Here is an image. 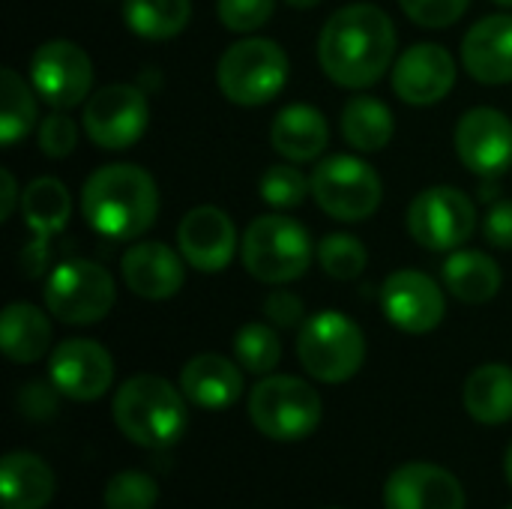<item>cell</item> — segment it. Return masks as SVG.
<instances>
[{
    "instance_id": "obj_21",
    "label": "cell",
    "mask_w": 512,
    "mask_h": 509,
    "mask_svg": "<svg viewBox=\"0 0 512 509\" xmlns=\"http://www.w3.org/2000/svg\"><path fill=\"white\" fill-rule=\"evenodd\" d=\"M462 63L480 84H510L512 15L498 12L480 18L462 39Z\"/></svg>"
},
{
    "instance_id": "obj_8",
    "label": "cell",
    "mask_w": 512,
    "mask_h": 509,
    "mask_svg": "<svg viewBox=\"0 0 512 509\" xmlns=\"http://www.w3.org/2000/svg\"><path fill=\"white\" fill-rule=\"evenodd\" d=\"M42 300L57 321L84 327L102 321L114 309L117 285L102 264L87 258H69L51 267L42 288Z\"/></svg>"
},
{
    "instance_id": "obj_43",
    "label": "cell",
    "mask_w": 512,
    "mask_h": 509,
    "mask_svg": "<svg viewBox=\"0 0 512 509\" xmlns=\"http://www.w3.org/2000/svg\"><path fill=\"white\" fill-rule=\"evenodd\" d=\"M498 6H507V9H512V0H495Z\"/></svg>"
},
{
    "instance_id": "obj_20",
    "label": "cell",
    "mask_w": 512,
    "mask_h": 509,
    "mask_svg": "<svg viewBox=\"0 0 512 509\" xmlns=\"http://www.w3.org/2000/svg\"><path fill=\"white\" fill-rule=\"evenodd\" d=\"M120 273L135 297L168 300L186 282V258L159 240H144V243H132L123 252Z\"/></svg>"
},
{
    "instance_id": "obj_3",
    "label": "cell",
    "mask_w": 512,
    "mask_h": 509,
    "mask_svg": "<svg viewBox=\"0 0 512 509\" xmlns=\"http://www.w3.org/2000/svg\"><path fill=\"white\" fill-rule=\"evenodd\" d=\"M183 390L159 375H135L120 384L111 402L117 429L138 447L165 450L174 447L189 426Z\"/></svg>"
},
{
    "instance_id": "obj_2",
    "label": "cell",
    "mask_w": 512,
    "mask_h": 509,
    "mask_svg": "<svg viewBox=\"0 0 512 509\" xmlns=\"http://www.w3.org/2000/svg\"><path fill=\"white\" fill-rule=\"evenodd\" d=\"M81 213L87 225L108 240H138L159 216V186L141 165H105L87 177Z\"/></svg>"
},
{
    "instance_id": "obj_24",
    "label": "cell",
    "mask_w": 512,
    "mask_h": 509,
    "mask_svg": "<svg viewBox=\"0 0 512 509\" xmlns=\"http://www.w3.org/2000/svg\"><path fill=\"white\" fill-rule=\"evenodd\" d=\"M54 498V474L33 453H9L0 462L3 509H45Z\"/></svg>"
},
{
    "instance_id": "obj_11",
    "label": "cell",
    "mask_w": 512,
    "mask_h": 509,
    "mask_svg": "<svg viewBox=\"0 0 512 509\" xmlns=\"http://www.w3.org/2000/svg\"><path fill=\"white\" fill-rule=\"evenodd\" d=\"M150 105L135 84H105L84 105V132L102 150H129L147 132Z\"/></svg>"
},
{
    "instance_id": "obj_32",
    "label": "cell",
    "mask_w": 512,
    "mask_h": 509,
    "mask_svg": "<svg viewBox=\"0 0 512 509\" xmlns=\"http://www.w3.org/2000/svg\"><path fill=\"white\" fill-rule=\"evenodd\" d=\"M315 255H318L321 270H324L330 279H339V282L357 279V276L366 270V261H369L366 246H363L354 234H327V237L318 243Z\"/></svg>"
},
{
    "instance_id": "obj_38",
    "label": "cell",
    "mask_w": 512,
    "mask_h": 509,
    "mask_svg": "<svg viewBox=\"0 0 512 509\" xmlns=\"http://www.w3.org/2000/svg\"><path fill=\"white\" fill-rule=\"evenodd\" d=\"M303 315H306L303 300L291 291H270L264 300V318L279 330L303 327Z\"/></svg>"
},
{
    "instance_id": "obj_14",
    "label": "cell",
    "mask_w": 512,
    "mask_h": 509,
    "mask_svg": "<svg viewBox=\"0 0 512 509\" xmlns=\"http://www.w3.org/2000/svg\"><path fill=\"white\" fill-rule=\"evenodd\" d=\"M381 309L396 330L423 336L444 321L447 300L432 276L420 270H396L384 279Z\"/></svg>"
},
{
    "instance_id": "obj_1",
    "label": "cell",
    "mask_w": 512,
    "mask_h": 509,
    "mask_svg": "<svg viewBox=\"0 0 512 509\" xmlns=\"http://www.w3.org/2000/svg\"><path fill=\"white\" fill-rule=\"evenodd\" d=\"M396 57L393 18L375 3L336 9L318 36V63L330 81L348 90L372 87Z\"/></svg>"
},
{
    "instance_id": "obj_35",
    "label": "cell",
    "mask_w": 512,
    "mask_h": 509,
    "mask_svg": "<svg viewBox=\"0 0 512 509\" xmlns=\"http://www.w3.org/2000/svg\"><path fill=\"white\" fill-rule=\"evenodd\" d=\"M276 0H216V15L231 33H252L270 21Z\"/></svg>"
},
{
    "instance_id": "obj_9",
    "label": "cell",
    "mask_w": 512,
    "mask_h": 509,
    "mask_svg": "<svg viewBox=\"0 0 512 509\" xmlns=\"http://www.w3.org/2000/svg\"><path fill=\"white\" fill-rule=\"evenodd\" d=\"M312 198L339 222H363L375 216L384 198L378 171L360 156H327L312 171Z\"/></svg>"
},
{
    "instance_id": "obj_4",
    "label": "cell",
    "mask_w": 512,
    "mask_h": 509,
    "mask_svg": "<svg viewBox=\"0 0 512 509\" xmlns=\"http://www.w3.org/2000/svg\"><path fill=\"white\" fill-rule=\"evenodd\" d=\"M291 75L288 54L267 36H249L228 45L216 63V84L222 96L243 108H258L276 99Z\"/></svg>"
},
{
    "instance_id": "obj_30",
    "label": "cell",
    "mask_w": 512,
    "mask_h": 509,
    "mask_svg": "<svg viewBox=\"0 0 512 509\" xmlns=\"http://www.w3.org/2000/svg\"><path fill=\"white\" fill-rule=\"evenodd\" d=\"M36 123V99L15 69L0 72V144L15 147Z\"/></svg>"
},
{
    "instance_id": "obj_36",
    "label": "cell",
    "mask_w": 512,
    "mask_h": 509,
    "mask_svg": "<svg viewBox=\"0 0 512 509\" xmlns=\"http://www.w3.org/2000/svg\"><path fill=\"white\" fill-rule=\"evenodd\" d=\"M471 0H399L402 12L420 24V27H429V30H444L450 24H456L465 9H468Z\"/></svg>"
},
{
    "instance_id": "obj_17",
    "label": "cell",
    "mask_w": 512,
    "mask_h": 509,
    "mask_svg": "<svg viewBox=\"0 0 512 509\" xmlns=\"http://www.w3.org/2000/svg\"><path fill=\"white\" fill-rule=\"evenodd\" d=\"M456 87V60L444 45L420 42L402 51L393 66V90L402 102L426 108L450 96Z\"/></svg>"
},
{
    "instance_id": "obj_12",
    "label": "cell",
    "mask_w": 512,
    "mask_h": 509,
    "mask_svg": "<svg viewBox=\"0 0 512 509\" xmlns=\"http://www.w3.org/2000/svg\"><path fill=\"white\" fill-rule=\"evenodd\" d=\"M30 81L39 99H45L57 111H69L78 102L90 99L93 63L81 45L69 39H51L33 51Z\"/></svg>"
},
{
    "instance_id": "obj_10",
    "label": "cell",
    "mask_w": 512,
    "mask_h": 509,
    "mask_svg": "<svg viewBox=\"0 0 512 509\" xmlns=\"http://www.w3.org/2000/svg\"><path fill=\"white\" fill-rule=\"evenodd\" d=\"M408 234L432 252H456L477 231V207L456 186H429L408 204Z\"/></svg>"
},
{
    "instance_id": "obj_37",
    "label": "cell",
    "mask_w": 512,
    "mask_h": 509,
    "mask_svg": "<svg viewBox=\"0 0 512 509\" xmlns=\"http://www.w3.org/2000/svg\"><path fill=\"white\" fill-rule=\"evenodd\" d=\"M78 144V129L72 123V117L66 111H57L48 114L42 123H39V150L48 156V159H66Z\"/></svg>"
},
{
    "instance_id": "obj_33",
    "label": "cell",
    "mask_w": 512,
    "mask_h": 509,
    "mask_svg": "<svg viewBox=\"0 0 512 509\" xmlns=\"http://www.w3.org/2000/svg\"><path fill=\"white\" fill-rule=\"evenodd\" d=\"M261 198L276 210H294L312 192V180L294 165H270L258 180Z\"/></svg>"
},
{
    "instance_id": "obj_26",
    "label": "cell",
    "mask_w": 512,
    "mask_h": 509,
    "mask_svg": "<svg viewBox=\"0 0 512 509\" xmlns=\"http://www.w3.org/2000/svg\"><path fill=\"white\" fill-rule=\"evenodd\" d=\"M504 273L498 261L477 249H456L444 261V285L462 303H489L501 291Z\"/></svg>"
},
{
    "instance_id": "obj_6",
    "label": "cell",
    "mask_w": 512,
    "mask_h": 509,
    "mask_svg": "<svg viewBox=\"0 0 512 509\" xmlns=\"http://www.w3.org/2000/svg\"><path fill=\"white\" fill-rule=\"evenodd\" d=\"M297 357L315 381L345 384L360 372L366 360V336L345 312L324 309L303 321L297 336Z\"/></svg>"
},
{
    "instance_id": "obj_16",
    "label": "cell",
    "mask_w": 512,
    "mask_h": 509,
    "mask_svg": "<svg viewBox=\"0 0 512 509\" xmlns=\"http://www.w3.org/2000/svg\"><path fill=\"white\" fill-rule=\"evenodd\" d=\"M51 387L72 402H93L114 384V360L93 339H66L48 360Z\"/></svg>"
},
{
    "instance_id": "obj_22",
    "label": "cell",
    "mask_w": 512,
    "mask_h": 509,
    "mask_svg": "<svg viewBox=\"0 0 512 509\" xmlns=\"http://www.w3.org/2000/svg\"><path fill=\"white\" fill-rule=\"evenodd\" d=\"M183 396L204 411H225L243 396L240 366L222 354H198L180 372Z\"/></svg>"
},
{
    "instance_id": "obj_28",
    "label": "cell",
    "mask_w": 512,
    "mask_h": 509,
    "mask_svg": "<svg viewBox=\"0 0 512 509\" xmlns=\"http://www.w3.org/2000/svg\"><path fill=\"white\" fill-rule=\"evenodd\" d=\"M342 135L360 153H378L393 138V111L375 96H354L342 108Z\"/></svg>"
},
{
    "instance_id": "obj_18",
    "label": "cell",
    "mask_w": 512,
    "mask_h": 509,
    "mask_svg": "<svg viewBox=\"0 0 512 509\" xmlns=\"http://www.w3.org/2000/svg\"><path fill=\"white\" fill-rule=\"evenodd\" d=\"M177 246L192 270L222 273L237 255V228L225 210L201 204L180 219Z\"/></svg>"
},
{
    "instance_id": "obj_29",
    "label": "cell",
    "mask_w": 512,
    "mask_h": 509,
    "mask_svg": "<svg viewBox=\"0 0 512 509\" xmlns=\"http://www.w3.org/2000/svg\"><path fill=\"white\" fill-rule=\"evenodd\" d=\"M120 12L135 36L162 42L186 30L192 18V0H123Z\"/></svg>"
},
{
    "instance_id": "obj_25",
    "label": "cell",
    "mask_w": 512,
    "mask_h": 509,
    "mask_svg": "<svg viewBox=\"0 0 512 509\" xmlns=\"http://www.w3.org/2000/svg\"><path fill=\"white\" fill-rule=\"evenodd\" d=\"M0 348L12 363H36L51 348V321L33 303H9L0 315Z\"/></svg>"
},
{
    "instance_id": "obj_39",
    "label": "cell",
    "mask_w": 512,
    "mask_h": 509,
    "mask_svg": "<svg viewBox=\"0 0 512 509\" xmlns=\"http://www.w3.org/2000/svg\"><path fill=\"white\" fill-rule=\"evenodd\" d=\"M483 234L495 249H512V201H498L486 213Z\"/></svg>"
},
{
    "instance_id": "obj_27",
    "label": "cell",
    "mask_w": 512,
    "mask_h": 509,
    "mask_svg": "<svg viewBox=\"0 0 512 509\" xmlns=\"http://www.w3.org/2000/svg\"><path fill=\"white\" fill-rule=\"evenodd\" d=\"M465 408L483 426H501L512 420V369L504 363H486L465 381Z\"/></svg>"
},
{
    "instance_id": "obj_40",
    "label": "cell",
    "mask_w": 512,
    "mask_h": 509,
    "mask_svg": "<svg viewBox=\"0 0 512 509\" xmlns=\"http://www.w3.org/2000/svg\"><path fill=\"white\" fill-rule=\"evenodd\" d=\"M15 207H21L18 183L9 168H0V222H6L15 213Z\"/></svg>"
},
{
    "instance_id": "obj_42",
    "label": "cell",
    "mask_w": 512,
    "mask_h": 509,
    "mask_svg": "<svg viewBox=\"0 0 512 509\" xmlns=\"http://www.w3.org/2000/svg\"><path fill=\"white\" fill-rule=\"evenodd\" d=\"M504 471H507V483L512 486V444L510 450H507V459H504Z\"/></svg>"
},
{
    "instance_id": "obj_7",
    "label": "cell",
    "mask_w": 512,
    "mask_h": 509,
    "mask_svg": "<svg viewBox=\"0 0 512 509\" xmlns=\"http://www.w3.org/2000/svg\"><path fill=\"white\" fill-rule=\"evenodd\" d=\"M321 396L294 375H267L252 387V426L270 441H303L321 423Z\"/></svg>"
},
{
    "instance_id": "obj_13",
    "label": "cell",
    "mask_w": 512,
    "mask_h": 509,
    "mask_svg": "<svg viewBox=\"0 0 512 509\" xmlns=\"http://www.w3.org/2000/svg\"><path fill=\"white\" fill-rule=\"evenodd\" d=\"M69 213L72 198L57 177H39L27 183V189L21 192V216L33 231V240L21 249V273L27 279L42 276V270L48 267L51 240L66 228Z\"/></svg>"
},
{
    "instance_id": "obj_5",
    "label": "cell",
    "mask_w": 512,
    "mask_h": 509,
    "mask_svg": "<svg viewBox=\"0 0 512 509\" xmlns=\"http://www.w3.org/2000/svg\"><path fill=\"white\" fill-rule=\"evenodd\" d=\"M240 255L249 276L267 285H285L309 270L312 237L300 222L288 216H258L243 234Z\"/></svg>"
},
{
    "instance_id": "obj_31",
    "label": "cell",
    "mask_w": 512,
    "mask_h": 509,
    "mask_svg": "<svg viewBox=\"0 0 512 509\" xmlns=\"http://www.w3.org/2000/svg\"><path fill=\"white\" fill-rule=\"evenodd\" d=\"M234 360L252 375H270L282 360V339L270 324H243L234 333Z\"/></svg>"
},
{
    "instance_id": "obj_19",
    "label": "cell",
    "mask_w": 512,
    "mask_h": 509,
    "mask_svg": "<svg viewBox=\"0 0 512 509\" xmlns=\"http://www.w3.org/2000/svg\"><path fill=\"white\" fill-rule=\"evenodd\" d=\"M384 509H465V489L441 465L408 462L387 477Z\"/></svg>"
},
{
    "instance_id": "obj_41",
    "label": "cell",
    "mask_w": 512,
    "mask_h": 509,
    "mask_svg": "<svg viewBox=\"0 0 512 509\" xmlns=\"http://www.w3.org/2000/svg\"><path fill=\"white\" fill-rule=\"evenodd\" d=\"M288 6H294V9H312V6H318L321 0H285Z\"/></svg>"
},
{
    "instance_id": "obj_34",
    "label": "cell",
    "mask_w": 512,
    "mask_h": 509,
    "mask_svg": "<svg viewBox=\"0 0 512 509\" xmlns=\"http://www.w3.org/2000/svg\"><path fill=\"white\" fill-rule=\"evenodd\" d=\"M159 501V486L144 471H120L105 486V509H153Z\"/></svg>"
},
{
    "instance_id": "obj_15",
    "label": "cell",
    "mask_w": 512,
    "mask_h": 509,
    "mask_svg": "<svg viewBox=\"0 0 512 509\" xmlns=\"http://www.w3.org/2000/svg\"><path fill=\"white\" fill-rule=\"evenodd\" d=\"M462 165L480 177H498L512 165V120L498 108H471L453 132Z\"/></svg>"
},
{
    "instance_id": "obj_23",
    "label": "cell",
    "mask_w": 512,
    "mask_h": 509,
    "mask_svg": "<svg viewBox=\"0 0 512 509\" xmlns=\"http://www.w3.org/2000/svg\"><path fill=\"white\" fill-rule=\"evenodd\" d=\"M327 117L312 105H285L270 126L273 150L288 162H312L327 150Z\"/></svg>"
},
{
    "instance_id": "obj_44",
    "label": "cell",
    "mask_w": 512,
    "mask_h": 509,
    "mask_svg": "<svg viewBox=\"0 0 512 509\" xmlns=\"http://www.w3.org/2000/svg\"><path fill=\"white\" fill-rule=\"evenodd\" d=\"M510 509H512V507H510Z\"/></svg>"
}]
</instances>
